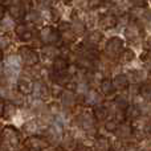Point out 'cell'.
Listing matches in <instances>:
<instances>
[{
  "label": "cell",
  "mask_w": 151,
  "mask_h": 151,
  "mask_svg": "<svg viewBox=\"0 0 151 151\" xmlns=\"http://www.w3.org/2000/svg\"><path fill=\"white\" fill-rule=\"evenodd\" d=\"M19 57L27 66H35L40 61L39 53L31 47H21L19 49Z\"/></svg>",
  "instance_id": "1"
},
{
  "label": "cell",
  "mask_w": 151,
  "mask_h": 151,
  "mask_svg": "<svg viewBox=\"0 0 151 151\" xmlns=\"http://www.w3.org/2000/svg\"><path fill=\"white\" fill-rule=\"evenodd\" d=\"M60 39V32L53 27H44L40 31V41L45 45H55Z\"/></svg>",
  "instance_id": "2"
},
{
  "label": "cell",
  "mask_w": 151,
  "mask_h": 151,
  "mask_svg": "<svg viewBox=\"0 0 151 151\" xmlns=\"http://www.w3.org/2000/svg\"><path fill=\"white\" fill-rule=\"evenodd\" d=\"M122 50H123V40L121 37H111L107 41L106 47H105V53L109 57H113V58L119 57Z\"/></svg>",
  "instance_id": "3"
},
{
  "label": "cell",
  "mask_w": 151,
  "mask_h": 151,
  "mask_svg": "<svg viewBox=\"0 0 151 151\" xmlns=\"http://www.w3.org/2000/svg\"><path fill=\"white\" fill-rule=\"evenodd\" d=\"M35 83L31 78L28 77H20L17 80V91L21 94H31L33 91Z\"/></svg>",
  "instance_id": "4"
},
{
  "label": "cell",
  "mask_w": 151,
  "mask_h": 151,
  "mask_svg": "<svg viewBox=\"0 0 151 151\" xmlns=\"http://www.w3.org/2000/svg\"><path fill=\"white\" fill-rule=\"evenodd\" d=\"M1 137L11 145L19 143V131L16 130L15 127H12V126H7V127L3 130Z\"/></svg>",
  "instance_id": "5"
},
{
  "label": "cell",
  "mask_w": 151,
  "mask_h": 151,
  "mask_svg": "<svg viewBox=\"0 0 151 151\" xmlns=\"http://www.w3.org/2000/svg\"><path fill=\"white\" fill-rule=\"evenodd\" d=\"M117 24H118V19H117V16H114L113 13H105V15H102L101 19H99V25L104 29H111V28H114Z\"/></svg>",
  "instance_id": "6"
},
{
  "label": "cell",
  "mask_w": 151,
  "mask_h": 151,
  "mask_svg": "<svg viewBox=\"0 0 151 151\" xmlns=\"http://www.w3.org/2000/svg\"><path fill=\"white\" fill-rule=\"evenodd\" d=\"M48 143H49L48 141L39 138V137H31L28 138V141H25V146L32 150H42L48 146Z\"/></svg>",
  "instance_id": "7"
},
{
  "label": "cell",
  "mask_w": 151,
  "mask_h": 151,
  "mask_svg": "<svg viewBox=\"0 0 151 151\" xmlns=\"http://www.w3.org/2000/svg\"><path fill=\"white\" fill-rule=\"evenodd\" d=\"M99 88H101V93L104 96H111L113 93L115 91L114 83L110 78H104V80L99 82Z\"/></svg>",
  "instance_id": "8"
},
{
  "label": "cell",
  "mask_w": 151,
  "mask_h": 151,
  "mask_svg": "<svg viewBox=\"0 0 151 151\" xmlns=\"http://www.w3.org/2000/svg\"><path fill=\"white\" fill-rule=\"evenodd\" d=\"M113 83H114L115 90H125L129 86V78L125 74H118L113 78Z\"/></svg>",
  "instance_id": "9"
},
{
  "label": "cell",
  "mask_w": 151,
  "mask_h": 151,
  "mask_svg": "<svg viewBox=\"0 0 151 151\" xmlns=\"http://www.w3.org/2000/svg\"><path fill=\"white\" fill-rule=\"evenodd\" d=\"M8 12L11 13V16H12L13 19H17V20H20V19H23L24 16H25V8L20 4H16V5H8Z\"/></svg>",
  "instance_id": "10"
},
{
  "label": "cell",
  "mask_w": 151,
  "mask_h": 151,
  "mask_svg": "<svg viewBox=\"0 0 151 151\" xmlns=\"http://www.w3.org/2000/svg\"><path fill=\"white\" fill-rule=\"evenodd\" d=\"M94 118L98 121H105L107 117H109V110L104 106V105H96L93 110Z\"/></svg>",
  "instance_id": "11"
},
{
  "label": "cell",
  "mask_w": 151,
  "mask_h": 151,
  "mask_svg": "<svg viewBox=\"0 0 151 151\" xmlns=\"http://www.w3.org/2000/svg\"><path fill=\"white\" fill-rule=\"evenodd\" d=\"M68 60L64 57H56L55 61H53V69H55V72H58V73H61V72H66L68 70Z\"/></svg>",
  "instance_id": "12"
},
{
  "label": "cell",
  "mask_w": 151,
  "mask_h": 151,
  "mask_svg": "<svg viewBox=\"0 0 151 151\" xmlns=\"http://www.w3.org/2000/svg\"><path fill=\"white\" fill-rule=\"evenodd\" d=\"M141 35V28L138 27V24H130L125 31V36L129 40H135L137 37H139Z\"/></svg>",
  "instance_id": "13"
},
{
  "label": "cell",
  "mask_w": 151,
  "mask_h": 151,
  "mask_svg": "<svg viewBox=\"0 0 151 151\" xmlns=\"http://www.w3.org/2000/svg\"><path fill=\"white\" fill-rule=\"evenodd\" d=\"M19 68H20V61L16 57L11 56V57H8L7 60H5V70L16 73V72L19 70Z\"/></svg>",
  "instance_id": "14"
},
{
  "label": "cell",
  "mask_w": 151,
  "mask_h": 151,
  "mask_svg": "<svg viewBox=\"0 0 151 151\" xmlns=\"http://www.w3.org/2000/svg\"><path fill=\"white\" fill-rule=\"evenodd\" d=\"M101 99H102V96L97 90H94V89H90L88 91V94H86V102L89 105H98L101 102Z\"/></svg>",
  "instance_id": "15"
},
{
  "label": "cell",
  "mask_w": 151,
  "mask_h": 151,
  "mask_svg": "<svg viewBox=\"0 0 151 151\" xmlns=\"http://www.w3.org/2000/svg\"><path fill=\"white\" fill-rule=\"evenodd\" d=\"M16 115V106L12 102H4V109H3V117L5 119H11Z\"/></svg>",
  "instance_id": "16"
},
{
  "label": "cell",
  "mask_w": 151,
  "mask_h": 151,
  "mask_svg": "<svg viewBox=\"0 0 151 151\" xmlns=\"http://www.w3.org/2000/svg\"><path fill=\"white\" fill-rule=\"evenodd\" d=\"M125 115H126V119L134 121L135 118H138L139 115H141V110H139V107H137L135 105H133V106L129 105L125 109Z\"/></svg>",
  "instance_id": "17"
},
{
  "label": "cell",
  "mask_w": 151,
  "mask_h": 151,
  "mask_svg": "<svg viewBox=\"0 0 151 151\" xmlns=\"http://www.w3.org/2000/svg\"><path fill=\"white\" fill-rule=\"evenodd\" d=\"M133 133V129H131L130 125H122V126H118L117 130H115V134L119 137V139H125L129 138Z\"/></svg>",
  "instance_id": "18"
},
{
  "label": "cell",
  "mask_w": 151,
  "mask_h": 151,
  "mask_svg": "<svg viewBox=\"0 0 151 151\" xmlns=\"http://www.w3.org/2000/svg\"><path fill=\"white\" fill-rule=\"evenodd\" d=\"M61 101L66 107H72L74 105V94L72 91H64L61 96Z\"/></svg>",
  "instance_id": "19"
},
{
  "label": "cell",
  "mask_w": 151,
  "mask_h": 151,
  "mask_svg": "<svg viewBox=\"0 0 151 151\" xmlns=\"http://www.w3.org/2000/svg\"><path fill=\"white\" fill-rule=\"evenodd\" d=\"M72 29H73V32L76 35H82L83 32H85V25H83V23L80 19L74 17L73 23H72Z\"/></svg>",
  "instance_id": "20"
},
{
  "label": "cell",
  "mask_w": 151,
  "mask_h": 151,
  "mask_svg": "<svg viewBox=\"0 0 151 151\" xmlns=\"http://www.w3.org/2000/svg\"><path fill=\"white\" fill-rule=\"evenodd\" d=\"M101 39H102V33L101 32H98V31H93L91 33H89V36H88V42L90 45H98L99 44V41H101Z\"/></svg>",
  "instance_id": "21"
},
{
  "label": "cell",
  "mask_w": 151,
  "mask_h": 151,
  "mask_svg": "<svg viewBox=\"0 0 151 151\" xmlns=\"http://www.w3.org/2000/svg\"><path fill=\"white\" fill-rule=\"evenodd\" d=\"M111 147V145H110L109 139H106L105 137H101V138L97 139L96 142V149L97 150H102V151H107Z\"/></svg>",
  "instance_id": "22"
},
{
  "label": "cell",
  "mask_w": 151,
  "mask_h": 151,
  "mask_svg": "<svg viewBox=\"0 0 151 151\" xmlns=\"http://www.w3.org/2000/svg\"><path fill=\"white\" fill-rule=\"evenodd\" d=\"M139 94L146 101H151V83H143L139 89Z\"/></svg>",
  "instance_id": "23"
},
{
  "label": "cell",
  "mask_w": 151,
  "mask_h": 151,
  "mask_svg": "<svg viewBox=\"0 0 151 151\" xmlns=\"http://www.w3.org/2000/svg\"><path fill=\"white\" fill-rule=\"evenodd\" d=\"M119 57H121V61H122V63H129V61H131L134 57H135V55H134V52L131 49H123L122 52H121Z\"/></svg>",
  "instance_id": "24"
},
{
  "label": "cell",
  "mask_w": 151,
  "mask_h": 151,
  "mask_svg": "<svg viewBox=\"0 0 151 151\" xmlns=\"http://www.w3.org/2000/svg\"><path fill=\"white\" fill-rule=\"evenodd\" d=\"M130 76L133 77V81L134 82H139L145 78V72L143 70H133L130 73Z\"/></svg>",
  "instance_id": "25"
},
{
  "label": "cell",
  "mask_w": 151,
  "mask_h": 151,
  "mask_svg": "<svg viewBox=\"0 0 151 151\" xmlns=\"http://www.w3.org/2000/svg\"><path fill=\"white\" fill-rule=\"evenodd\" d=\"M115 105L118 106V109L125 110L126 107L129 106V102H127V99H126L125 97H117V99H115Z\"/></svg>",
  "instance_id": "26"
},
{
  "label": "cell",
  "mask_w": 151,
  "mask_h": 151,
  "mask_svg": "<svg viewBox=\"0 0 151 151\" xmlns=\"http://www.w3.org/2000/svg\"><path fill=\"white\" fill-rule=\"evenodd\" d=\"M117 127H118V122H117V121H107V122L105 123V129H106L109 133H115Z\"/></svg>",
  "instance_id": "27"
},
{
  "label": "cell",
  "mask_w": 151,
  "mask_h": 151,
  "mask_svg": "<svg viewBox=\"0 0 151 151\" xmlns=\"http://www.w3.org/2000/svg\"><path fill=\"white\" fill-rule=\"evenodd\" d=\"M25 31H28V28H27V25H24V24L16 25V28H15V32H16V35H17V36H21V35H23Z\"/></svg>",
  "instance_id": "28"
},
{
  "label": "cell",
  "mask_w": 151,
  "mask_h": 151,
  "mask_svg": "<svg viewBox=\"0 0 151 151\" xmlns=\"http://www.w3.org/2000/svg\"><path fill=\"white\" fill-rule=\"evenodd\" d=\"M130 3H133V5L135 7H143L146 4V0H129Z\"/></svg>",
  "instance_id": "29"
},
{
  "label": "cell",
  "mask_w": 151,
  "mask_h": 151,
  "mask_svg": "<svg viewBox=\"0 0 151 151\" xmlns=\"http://www.w3.org/2000/svg\"><path fill=\"white\" fill-rule=\"evenodd\" d=\"M5 12H7V9H5V7L3 4H0V20H3L5 16Z\"/></svg>",
  "instance_id": "30"
},
{
  "label": "cell",
  "mask_w": 151,
  "mask_h": 151,
  "mask_svg": "<svg viewBox=\"0 0 151 151\" xmlns=\"http://www.w3.org/2000/svg\"><path fill=\"white\" fill-rule=\"evenodd\" d=\"M8 45V40L4 39V37H0V48H4Z\"/></svg>",
  "instance_id": "31"
},
{
  "label": "cell",
  "mask_w": 151,
  "mask_h": 151,
  "mask_svg": "<svg viewBox=\"0 0 151 151\" xmlns=\"http://www.w3.org/2000/svg\"><path fill=\"white\" fill-rule=\"evenodd\" d=\"M21 0H7V4L8 5H16V4H20Z\"/></svg>",
  "instance_id": "32"
},
{
  "label": "cell",
  "mask_w": 151,
  "mask_h": 151,
  "mask_svg": "<svg viewBox=\"0 0 151 151\" xmlns=\"http://www.w3.org/2000/svg\"><path fill=\"white\" fill-rule=\"evenodd\" d=\"M3 109H4V101L0 98V117H3Z\"/></svg>",
  "instance_id": "33"
},
{
  "label": "cell",
  "mask_w": 151,
  "mask_h": 151,
  "mask_svg": "<svg viewBox=\"0 0 151 151\" xmlns=\"http://www.w3.org/2000/svg\"><path fill=\"white\" fill-rule=\"evenodd\" d=\"M3 60V50H1V48H0V61Z\"/></svg>",
  "instance_id": "34"
},
{
  "label": "cell",
  "mask_w": 151,
  "mask_h": 151,
  "mask_svg": "<svg viewBox=\"0 0 151 151\" xmlns=\"http://www.w3.org/2000/svg\"><path fill=\"white\" fill-rule=\"evenodd\" d=\"M64 1H65V3H69V1H70V0H64Z\"/></svg>",
  "instance_id": "35"
},
{
  "label": "cell",
  "mask_w": 151,
  "mask_h": 151,
  "mask_svg": "<svg viewBox=\"0 0 151 151\" xmlns=\"http://www.w3.org/2000/svg\"><path fill=\"white\" fill-rule=\"evenodd\" d=\"M1 138H3V137H1V133H0V141H1Z\"/></svg>",
  "instance_id": "36"
},
{
  "label": "cell",
  "mask_w": 151,
  "mask_h": 151,
  "mask_svg": "<svg viewBox=\"0 0 151 151\" xmlns=\"http://www.w3.org/2000/svg\"><path fill=\"white\" fill-rule=\"evenodd\" d=\"M150 53H151V44H150Z\"/></svg>",
  "instance_id": "37"
},
{
  "label": "cell",
  "mask_w": 151,
  "mask_h": 151,
  "mask_svg": "<svg viewBox=\"0 0 151 151\" xmlns=\"http://www.w3.org/2000/svg\"><path fill=\"white\" fill-rule=\"evenodd\" d=\"M150 126H151V123H150Z\"/></svg>",
  "instance_id": "38"
}]
</instances>
